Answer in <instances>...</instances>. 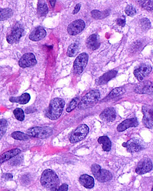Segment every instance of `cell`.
I'll list each match as a JSON object with an SVG mask.
<instances>
[{"mask_svg": "<svg viewBox=\"0 0 153 191\" xmlns=\"http://www.w3.org/2000/svg\"><path fill=\"white\" fill-rule=\"evenodd\" d=\"M65 101L59 98H55L51 101L50 106L46 112V117L52 120H55L58 119L63 112L65 107Z\"/></svg>", "mask_w": 153, "mask_h": 191, "instance_id": "cell-1", "label": "cell"}, {"mask_svg": "<svg viewBox=\"0 0 153 191\" xmlns=\"http://www.w3.org/2000/svg\"><path fill=\"white\" fill-rule=\"evenodd\" d=\"M41 183L46 188L52 190H56L59 184L57 174L52 170H45L41 177Z\"/></svg>", "mask_w": 153, "mask_h": 191, "instance_id": "cell-2", "label": "cell"}, {"mask_svg": "<svg viewBox=\"0 0 153 191\" xmlns=\"http://www.w3.org/2000/svg\"><path fill=\"white\" fill-rule=\"evenodd\" d=\"M100 93L97 89L91 90L80 99V102L78 106L79 109H82L90 106L92 104L97 102L100 99Z\"/></svg>", "mask_w": 153, "mask_h": 191, "instance_id": "cell-3", "label": "cell"}, {"mask_svg": "<svg viewBox=\"0 0 153 191\" xmlns=\"http://www.w3.org/2000/svg\"><path fill=\"white\" fill-rule=\"evenodd\" d=\"M91 171L95 178L100 182H107L113 177L111 173L106 170L102 169L98 164H93L91 167Z\"/></svg>", "mask_w": 153, "mask_h": 191, "instance_id": "cell-4", "label": "cell"}, {"mask_svg": "<svg viewBox=\"0 0 153 191\" xmlns=\"http://www.w3.org/2000/svg\"><path fill=\"white\" fill-rule=\"evenodd\" d=\"M52 129L50 127H34L28 130L27 135L34 138H45L52 135Z\"/></svg>", "mask_w": 153, "mask_h": 191, "instance_id": "cell-5", "label": "cell"}, {"mask_svg": "<svg viewBox=\"0 0 153 191\" xmlns=\"http://www.w3.org/2000/svg\"><path fill=\"white\" fill-rule=\"evenodd\" d=\"M88 62V55L86 53H81L77 56L74 63V73L79 75L82 73Z\"/></svg>", "mask_w": 153, "mask_h": 191, "instance_id": "cell-6", "label": "cell"}, {"mask_svg": "<svg viewBox=\"0 0 153 191\" xmlns=\"http://www.w3.org/2000/svg\"><path fill=\"white\" fill-rule=\"evenodd\" d=\"M89 132V128L87 125H81L76 128L72 133L70 138V141L71 143H77L83 140Z\"/></svg>", "mask_w": 153, "mask_h": 191, "instance_id": "cell-7", "label": "cell"}, {"mask_svg": "<svg viewBox=\"0 0 153 191\" xmlns=\"http://www.w3.org/2000/svg\"><path fill=\"white\" fill-rule=\"evenodd\" d=\"M142 112L144 114L142 122L145 126L149 128H153V106H143Z\"/></svg>", "mask_w": 153, "mask_h": 191, "instance_id": "cell-8", "label": "cell"}, {"mask_svg": "<svg viewBox=\"0 0 153 191\" xmlns=\"http://www.w3.org/2000/svg\"><path fill=\"white\" fill-rule=\"evenodd\" d=\"M23 34V28L19 24H16L13 27L11 33L7 36V41L9 44H13L18 42L21 38Z\"/></svg>", "mask_w": 153, "mask_h": 191, "instance_id": "cell-9", "label": "cell"}, {"mask_svg": "<svg viewBox=\"0 0 153 191\" xmlns=\"http://www.w3.org/2000/svg\"><path fill=\"white\" fill-rule=\"evenodd\" d=\"M85 23L81 19H77L71 22L67 27V32L70 35H76L84 29Z\"/></svg>", "mask_w": 153, "mask_h": 191, "instance_id": "cell-10", "label": "cell"}, {"mask_svg": "<svg viewBox=\"0 0 153 191\" xmlns=\"http://www.w3.org/2000/svg\"><path fill=\"white\" fill-rule=\"evenodd\" d=\"M37 60H36L35 56L32 53H26L19 60V64L21 67H29L36 64Z\"/></svg>", "mask_w": 153, "mask_h": 191, "instance_id": "cell-11", "label": "cell"}, {"mask_svg": "<svg viewBox=\"0 0 153 191\" xmlns=\"http://www.w3.org/2000/svg\"><path fill=\"white\" fill-rule=\"evenodd\" d=\"M134 91L136 93H153V83L150 82V81H145V82L140 83V84L136 85Z\"/></svg>", "mask_w": 153, "mask_h": 191, "instance_id": "cell-12", "label": "cell"}, {"mask_svg": "<svg viewBox=\"0 0 153 191\" xmlns=\"http://www.w3.org/2000/svg\"><path fill=\"white\" fill-rule=\"evenodd\" d=\"M152 71V67L148 64H142L139 67L135 70L134 75L139 81H142Z\"/></svg>", "mask_w": 153, "mask_h": 191, "instance_id": "cell-13", "label": "cell"}, {"mask_svg": "<svg viewBox=\"0 0 153 191\" xmlns=\"http://www.w3.org/2000/svg\"><path fill=\"white\" fill-rule=\"evenodd\" d=\"M152 163L149 159H144L138 164L136 172L139 174H144L152 170Z\"/></svg>", "mask_w": 153, "mask_h": 191, "instance_id": "cell-14", "label": "cell"}, {"mask_svg": "<svg viewBox=\"0 0 153 191\" xmlns=\"http://www.w3.org/2000/svg\"><path fill=\"white\" fill-rule=\"evenodd\" d=\"M123 146L127 148V151L130 153L137 152L143 149L142 143L136 139H131L127 142L123 144Z\"/></svg>", "mask_w": 153, "mask_h": 191, "instance_id": "cell-15", "label": "cell"}, {"mask_svg": "<svg viewBox=\"0 0 153 191\" xmlns=\"http://www.w3.org/2000/svg\"><path fill=\"white\" fill-rule=\"evenodd\" d=\"M138 125V120L136 118H132L129 119H126L121 122L117 127L118 132H123L127 128L131 127H136Z\"/></svg>", "mask_w": 153, "mask_h": 191, "instance_id": "cell-16", "label": "cell"}, {"mask_svg": "<svg viewBox=\"0 0 153 191\" xmlns=\"http://www.w3.org/2000/svg\"><path fill=\"white\" fill-rule=\"evenodd\" d=\"M46 35V32L45 30L42 27L39 26L37 27L34 31L31 33V35H29V38L32 41H38L43 39Z\"/></svg>", "mask_w": 153, "mask_h": 191, "instance_id": "cell-17", "label": "cell"}, {"mask_svg": "<svg viewBox=\"0 0 153 191\" xmlns=\"http://www.w3.org/2000/svg\"><path fill=\"white\" fill-rule=\"evenodd\" d=\"M80 184H81L83 187H86L88 189L93 188L94 186V180L91 176L88 175V174H83L79 178Z\"/></svg>", "mask_w": 153, "mask_h": 191, "instance_id": "cell-18", "label": "cell"}, {"mask_svg": "<svg viewBox=\"0 0 153 191\" xmlns=\"http://www.w3.org/2000/svg\"><path fill=\"white\" fill-rule=\"evenodd\" d=\"M116 111L113 108H108L106 109L101 114H100V118L103 120L107 121V122H112L116 119Z\"/></svg>", "mask_w": 153, "mask_h": 191, "instance_id": "cell-19", "label": "cell"}, {"mask_svg": "<svg viewBox=\"0 0 153 191\" xmlns=\"http://www.w3.org/2000/svg\"><path fill=\"white\" fill-rule=\"evenodd\" d=\"M87 45H88V48H90V50H97L99 48V46H100L98 35L93 34V35L89 36L88 40H87Z\"/></svg>", "mask_w": 153, "mask_h": 191, "instance_id": "cell-20", "label": "cell"}, {"mask_svg": "<svg viewBox=\"0 0 153 191\" xmlns=\"http://www.w3.org/2000/svg\"><path fill=\"white\" fill-rule=\"evenodd\" d=\"M21 153V149L19 148H14V149L10 150L9 151H6V152L3 153L1 155V163L2 164L3 162L6 161H9L11 158H14L18 154H19Z\"/></svg>", "mask_w": 153, "mask_h": 191, "instance_id": "cell-21", "label": "cell"}, {"mask_svg": "<svg viewBox=\"0 0 153 191\" xmlns=\"http://www.w3.org/2000/svg\"><path fill=\"white\" fill-rule=\"evenodd\" d=\"M117 73V71H110L107 73H106L105 74H103L100 79L98 80V84H106L108 81H110V80L113 79Z\"/></svg>", "mask_w": 153, "mask_h": 191, "instance_id": "cell-22", "label": "cell"}, {"mask_svg": "<svg viewBox=\"0 0 153 191\" xmlns=\"http://www.w3.org/2000/svg\"><path fill=\"white\" fill-rule=\"evenodd\" d=\"M98 142L103 145V149L105 151H110L111 149L112 144L107 136H101L98 138Z\"/></svg>", "mask_w": 153, "mask_h": 191, "instance_id": "cell-23", "label": "cell"}, {"mask_svg": "<svg viewBox=\"0 0 153 191\" xmlns=\"http://www.w3.org/2000/svg\"><path fill=\"white\" fill-rule=\"evenodd\" d=\"M31 96L29 93H23L19 97H11L10 101L13 102H19L20 104H26L29 102Z\"/></svg>", "mask_w": 153, "mask_h": 191, "instance_id": "cell-24", "label": "cell"}, {"mask_svg": "<svg viewBox=\"0 0 153 191\" xmlns=\"http://www.w3.org/2000/svg\"><path fill=\"white\" fill-rule=\"evenodd\" d=\"M126 92V89H124L123 87H117V88H115L114 89H113V90L110 92V93L108 95V96L106 98L107 99H112V98H115L116 97V96L122 95V94H123L124 93Z\"/></svg>", "mask_w": 153, "mask_h": 191, "instance_id": "cell-25", "label": "cell"}, {"mask_svg": "<svg viewBox=\"0 0 153 191\" xmlns=\"http://www.w3.org/2000/svg\"><path fill=\"white\" fill-rule=\"evenodd\" d=\"M11 136L13 138L16 140H21V141H25V140H29L30 136L29 135L22 133L21 132H15L11 135Z\"/></svg>", "mask_w": 153, "mask_h": 191, "instance_id": "cell-26", "label": "cell"}, {"mask_svg": "<svg viewBox=\"0 0 153 191\" xmlns=\"http://www.w3.org/2000/svg\"><path fill=\"white\" fill-rule=\"evenodd\" d=\"M12 15V11L10 9H0V19L2 21L8 19Z\"/></svg>", "mask_w": 153, "mask_h": 191, "instance_id": "cell-27", "label": "cell"}, {"mask_svg": "<svg viewBox=\"0 0 153 191\" xmlns=\"http://www.w3.org/2000/svg\"><path fill=\"white\" fill-rule=\"evenodd\" d=\"M48 9L47 6L45 3H42V1H39L38 6V12L40 14V15H45L47 13Z\"/></svg>", "mask_w": 153, "mask_h": 191, "instance_id": "cell-28", "label": "cell"}, {"mask_svg": "<svg viewBox=\"0 0 153 191\" xmlns=\"http://www.w3.org/2000/svg\"><path fill=\"white\" fill-rule=\"evenodd\" d=\"M80 102V98H78V97L74 98V99H72V101L70 102V104H69V106L67 108V112H71L72 110H74L75 108H76L77 106H78Z\"/></svg>", "mask_w": 153, "mask_h": 191, "instance_id": "cell-29", "label": "cell"}, {"mask_svg": "<svg viewBox=\"0 0 153 191\" xmlns=\"http://www.w3.org/2000/svg\"><path fill=\"white\" fill-rule=\"evenodd\" d=\"M77 50H78V45L77 44H72L69 46L67 49V54L68 57H74L77 54Z\"/></svg>", "mask_w": 153, "mask_h": 191, "instance_id": "cell-30", "label": "cell"}, {"mask_svg": "<svg viewBox=\"0 0 153 191\" xmlns=\"http://www.w3.org/2000/svg\"><path fill=\"white\" fill-rule=\"evenodd\" d=\"M14 115L16 116V118L19 121H23L25 119V112L22 109H16L14 110Z\"/></svg>", "mask_w": 153, "mask_h": 191, "instance_id": "cell-31", "label": "cell"}, {"mask_svg": "<svg viewBox=\"0 0 153 191\" xmlns=\"http://www.w3.org/2000/svg\"><path fill=\"white\" fill-rule=\"evenodd\" d=\"M140 5L147 10H153V2L152 1H140Z\"/></svg>", "mask_w": 153, "mask_h": 191, "instance_id": "cell-32", "label": "cell"}, {"mask_svg": "<svg viewBox=\"0 0 153 191\" xmlns=\"http://www.w3.org/2000/svg\"><path fill=\"white\" fill-rule=\"evenodd\" d=\"M6 128H7V121L2 119L0 120V132H1V137H2L4 133L6 132Z\"/></svg>", "mask_w": 153, "mask_h": 191, "instance_id": "cell-33", "label": "cell"}, {"mask_svg": "<svg viewBox=\"0 0 153 191\" xmlns=\"http://www.w3.org/2000/svg\"><path fill=\"white\" fill-rule=\"evenodd\" d=\"M125 12H126V14L129 16L135 15L136 13V9H135V8H133V6H128L126 8Z\"/></svg>", "mask_w": 153, "mask_h": 191, "instance_id": "cell-34", "label": "cell"}, {"mask_svg": "<svg viewBox=\"0 0 153 191\" xmlns=\"http://www.w3.org/2000/svg\"><path fill=\"white\" fill-rule=\"evenodd\" d=\"M22 156L21 155L16 157V158L14 157V158H12V159L9 161V164H10V165H18V164L22 161Z\"/></svg>", "mask_w": 153, "mask_h": 191, "instance_id": "cell-35", "label": "cell"}, {"mask_svg": "<svg viewBox=\"0 0 153 191\" xmlns=\"http://www.w3.org/2000/svg\"><path fill=\"white\" fill-rule=\"evenodd\" d=\"M140 24H141V26H142V28L143 29H148L150 28V22L149 21V19H142V20L140 21Z\"/></svg>", "mask_w": 153, "mask_h": 191, "instance_id": "cell-36", "label": "cell"}, {"mask_svg": "<svg viewBox=\"0 0 153 191\" xmlns=\"http://www.w3.org/2000/svg\"><path fill=\"white\" fill-rule=\"evenodd\" d=\"M91 15L94 19H102V18L104 17V15H103V13L99 12L97 10H93L91 12Z\"/></svg>", "mask_w": 153, "mask_h": 191, "instance_id": "cell-37", "label": "cell"}, {"mask_svg": "<svg viewBox=\"0 0 153 191\" xmlns=\"http://www.w3.org/2000/svg\"><path fill=\"white\" fill-rule=\"evenodd\" d=\"M67 190H68V186L66 184H64L61 187H59L55 191H67Z\"/></svg>", "mask_w": 153, "mask_h": 191, "instance_id": "cell-38", "label": "cell"}, {"mask_svg": "<svg viewBox=\"0 0 153 191\" xmlns=\"http://www.w3.org/2000/svg\"><path fill=\"white\" fill-rule=\"evenodd\" d=\"M116 23L119 24V26L123 27V26L125 25V24H126V21H125L124 18H123V19H118L117 20H116Z\"/></svg>", "mask_w": 153, "mask_h": 191, "instance_id": "cell-39", "label": "cell"}, {"mask_svg": "<svg viewBox=\"0 0 153 191\" xmlns=\"http://www.w3.org/2000/svg\"><path fill=\"white\" fill-rule=\"evenodd\" d=\"M35 111H36V109H34V108L29 107V108H28V109H26L25 112L26 113H30V112H35Z\"/></svg>", "mask_w": 153, "mask_h": 191, "instance_id": "cell-40", "label": "cell"}, {"mask_svg": "<svg viewBox=\"0 0 153 191\" xmlns=\"http://www.w3.org/2000/svg\"><path fill=\"white\" fill-rule=\"evenodd\" d=\"M80 4H77L76 6H75V8H74V12H73V14L74 15V14H77V12H79V11H80Z\"/></svg>", "mask_w": 153, "mask_h": 191, "instance_id": "cell-41", "label": "cell"}, {"mask_svg": "<svg viewBox=\"0 0 153 191\" xmlns=\"http://www.w3.org/2000/svg\"><path fill=\"white\" fill-rule=\"evenodd\" d=\"M4 177L7 180H10L12 178V174H10V173H6V174L4 175Z\"/></svg>", "mask_w": 153, "mask_h": 191, "instance_id": "cell-42", "label": "cell"}, {"mask_svg": "<svg viewBox=\"0 0 153 191\" xmlns=\"http://www.w3.org/2000/svg\"><path fill=\"white\" fill-rule=\"evenodd\" d=\"M55 2H56V1H54V0H52V1H50V4L52 5V7H54V6H55Z\"/></svg>", "mask_w": 153, "mask_h": 191, "instance_id": "cell-43", "label": "cell"}, {"mask_svg": "<svg viewBox=\"0 0 153 191\" xmlns=\"http://www.w3.org/2000/svg\"><path fill=\"white\" fill-rule=\"evenodd\" d=\"M152 191H153V187H152Z\"/></svg>", "mask_w": 153, "mask_h": 191, "instance_id": "cell-44", "label": "cell"}]
</instances>
